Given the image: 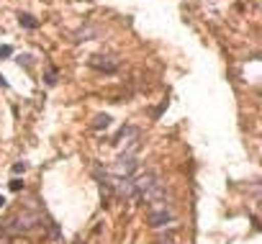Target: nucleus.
Returning <instances> with one entry per match:
<instances>
[{"instance_id":"1","label":"nucleus","mask_w":262,"mask_h":244,"mask_svg":"<svg viewBox=\"0 0 262 244\" xmlns=\"http://www.w3.org/2000/svg\"><path fill=\"white\" fill-rule=\"evenodd\" d=\"M149 221H152V226H162V224L170 221V213H167L165 206H162L160 211H149Z\"/></svg>"},{"instance_id":"3","label":"nucleus","mask_w":262,"mask_h":244,"mask_svg":"<svg viewBox=\"0 0 262 244\" xmlns=\"http://www.w3.org/2000/svg\"><path fill=\"white\" fill-rule=\"evenodd\" d=\"M108 121H111L108 116H98V121H95V126H98V129H100V126H108Z\"/></svg>"},{"instance_id":"2","label":"nucleus","mask_w":262,"mask_h":244,"mask_svg":"<svg viewBox=\"0 0 262 244\" xmlns=\"http://www.w3.org/2000/svg\"><path fill=\"white\" fill-rule=\"evenodd\" d=\"M21 24H24V26H29V29H34V26H36V21H34L31 16H21Z\"/></svg>"},{"instance_id":"4","label":"nucleus","mask_w":262,"mask_h":244,"mask_svg":"<svg viewBox=\"0 0 262 244\" xmlns=\"http://www.w3.org/2000/svg\"><path fill=\"white\" fill-rule=\"evenodd\" d=\"M3 203H6V201H3V195H0V206H3Z\"/></svg>"}]
</instances>
